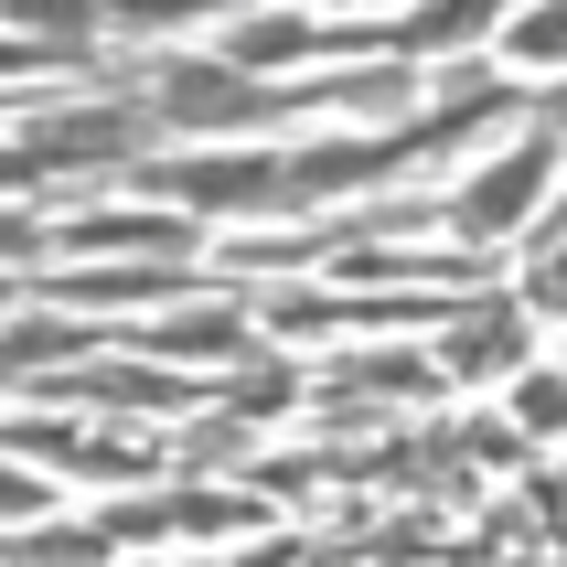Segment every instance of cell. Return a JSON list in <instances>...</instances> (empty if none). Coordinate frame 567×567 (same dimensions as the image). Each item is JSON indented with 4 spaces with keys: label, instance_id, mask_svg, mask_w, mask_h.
I'll return each mask as SVG.
<instances>
[{
    "label": "cell",
    "instance_id": "obj_1",
    "mask_svg": "<svg viewBox=\"0 0 567 567\" xmlns=\"http://www.w3.org/2000/svg\"><path fill=\"white\" fill-rule=\"evenodd\" d=\"M557 161H567V151H557V118H525L504 151H493L472 183L440 204V225L461 236V247H493L504 225H525V215H536V193H546V172H557Z\"/></svg>",
    "mask_w": 567,
    "mask_h": 567
},
{
    "label": "cell",
    "instance_id": "obj_2",
    "mask_svg": "<svg viewBox=\"0 0 567 567\" xmlns=\"http://www.w3.org/2000/svg\"><path fill=\"white\" fill-rule=\"evenodd\" d=\"M151 128H172V118H161V96H128V107H75V118H32L22 140H11V172H22V183H54L64 161H128Z\"/></svg>",
    "mask_w": 567,
    "mask_h": 567
},
{
    "label": "cell",
    "instance_id": "obj_3",
    "mask_svg": "<svg viewBox=\"0 0 567 567\" xmlns=\"http://www.w3.org/2000/svg\"><path fill=\"white\" fill-rule=\"evenodd\" d=\"M268 525V493H215V482H183V493H128V504L96 514L107 546H151V536H257Z\"/></svg>",
    "mask_w": 567,
    "mask_h": 567
},
{
    "label": "cell",
    "instance_id": "obj_4",
    "mask_svg": "<svg viewBox=\"0 0 567 567\" xmlns=\"http://www.w3.org/2000/svg\"><path fill=\"white\" fill-rule=\"evenodd\" d=\"M128 183L161 204H193V215H289L279 161H140Z\"/></svg>",
    "mask_w": 567,
    "mask_h": 567
},
{
    "label": "cell",
    "instance_id": "obj_5",
    "mask_svg": "<svg viewBox=\"0 0 567 567\" xmlns=\"http://www.w3.org/2000/svg\"><path fill=\"white\" fill-rule=\"evenodd\" d=\"M128 353H161V364H257V332H247V311L236 300H204V311H161V321H140V332H118Z\"/></svg>",
    "mask_w": 567,
    "mask_h": 567
},
{
    "label": "cell",
    "instance_id": "obj_6",
    "mask_svg": "<svg viewBox=\"0 0 567 567\" xmlns=\"http://www.w3.org/2000/svg\"><path fill=\"white\" fill-rule=\"evenodd\" d=\"M193 289H215L193 257H128V268H75L64 300L75 311H151V300H193Z\"/></svg>",
    "mask_w": 567,
    "mask_h": 567
},
{
    "label": "cell",
    "instance_id": "obj_7",
    "mask_svg": "<svg viewBox=\"0 0 567 567\" xmlns=\"http://www.w3.org/2000/svg\"><path fill=\"white\" fill-rule=\"evenodd\" d=\"M11 450L64 461L75 482H140V472H151V450H140V440H96V429H75V417H11Z\"/></svg>",
    "mask_w": 567,
    "mask_h": 567
},
{
    "label": "cell",
    "instance_id": "obj_8",
    "mask_svg": "<svg viewBox=\"0 0 567 567\" xmlns=\"http://www.w3.org/2000/svg\"><path fill=\"white\" fill-rule=\"evenodd\" d=\"M396 151H408V140H364V128H353V140H321V151L279 161V193L289 204H332V193H353V183H385Z\"/></svg>",
    "mask_w": 567,
    "mask_h": 567
},
{
    "label": "cell",
    "instance_id": "obj_9",
    "mask_svg": "<svg viewBox=\"0 0 567 567\" xmlns=\"http://www.w3.org/2000/svg\"><path fill=\"white\" fill-rule=\"evenodd\" d=\"M525 300L514 311H472V321H450V343H440V364H450V385H504V375H525Z\"/></svg>",
    "mask_w": 567,
    "mask_h": 567
},
{
    "label": "cell",
    "instance_id": "obj_10",
    "mask_svg": "<svg viewBox=\"0 0 567 567\" xmlns=\"http://www.w3.org/2000/svg\"><path fill=\"white\" fill-rule=\"evenodd\" d=\"M450 364H417V353H332L321 364V396H440Z\"/></svg>",
    "mask_w": 567,
    "mask_h": 567
},
{
    "label": "cell",
    "instance_id": "obj_11",
    "mask_svg": "<svg viewBox=\"0 0 567 567\" xmlns=\"http://www.w3.org/2000/svg\"><path fill=\"white\" fill-rule=\"evenodd\" d=\"M54 396H96V408H193V385L151 375V364H64Z\"/></svg>",
    "mask_w": 567,
    "mask_h": 567
},
{
    "label": "cell",
    "instance_id": "obj_12",
    "mask_svg": "<svg viewBox=\"0 0 567 567\" xmlns=\"http://www.w3.org/2000/svg\"><path fill=\"white\" fill-rule=\"evenodd\" d=\"M514 11L504 0H417L408 22H396V43H417V54H461V43H482V32H504Z\"/></svg>",
    "mask_w": 567,
    "mask_h": 567
},
{
    "label": "cell",
    "instance_id": "obj_13",
    "mask_svg": "<svg viewBox=\"0 0 567 567\" xmlns=\"http://www.w3.org/2000/svg\"><path fill=\"white\" fill-rule=\"evenodd\" d=\"M86 343H107V332H75L54 311H11V375H64Z\"/></svg>",
    "mask_w": 567,
    "mask_h": 567
},
{
    "label": "cell",
    "instance_id": "obj_14",
    "mask_svg": "<svg viewBox=\"0 0 567 567\" xmlns=\"http://www.w3.org/2000/svg\"><path fill=\"white\" fill-rule=\"evenodd\" d=\"M172 461H183V472H236V461H257V417L247 408H215L204 429L172 440Z\"/></svg>",
    "mask_w": 567,
    "mask_h": 567
},
{
    "label": "cell",
    "instance_id": "obj_15",
    "mask_svg": "<svg viewBox=\"0 0 567 567\" xmlns=\"http://www.w3.org/2000/svg\"><path fill=\"white\" fill-rule=\"evenodd\" d=\"M183 22H236V0H107V32H128V43L183 32Z\"/></svg>",
    "mask_w": 567,
    "mask_h": 567
},
{
    "label": "cell",
    "instance_id": "obj_16",
    "mask_svg": "<svg viewBox=\"0 0 567 567\" xmlns=\"http://www.w3.org/2000/svg\"><path fill=\"white\" fill-rule=\"evenodd\" d=\"M75 247H128V257H183V225H172V215H96V225H75Z\"/></svg>",
    "mask_w": 567,
    "mask_h": 567
},
{
    "label": "cell",
    "instance_id": "obj_17",
    "mask_svg": "<svg viewBox=\"0 0 567 567\" xmlns=\"http://www.w3.org/2000/svg\"><path fill=\"white\" fill-rule=\"evenodd\" d=\"M504 54H514V64H567V0L514 11V22H504Z\"/></svg>",
    "mask_w": 567,
    "mask_h": 567
},
{
    "label": "cell",
    "instance_id": "obj_18",
    "mask_svg": "<svg viewBox=\"0 0 567 567\" xmlns=\"http://www.w3.org/2000/svg\"><path fill=\"white\" fill-rule=\"evenodd\" d=\"M514 429H525V440H557L567 429V375H536V364H525V375H514Z\"/></svg>",
    "mask_w": 567,
    "mask_h": 567
},
{
    "label": "cell",
    "instance_id": "obj_19",
    "mask_svg": "<svg viewBox=\"0 0 567 567\" xmlns=\"http://www.w3.org/2000/svg\"><path fill=\"white\" fill-rule=\"evenodd\" d=\"M461 450H472V472H514V461H525V429H514V417H472V429H461Z\"/></svg>",
    "mask_w": 567,
    "mask_h": 567
},
{
    "label": "cell",
    "instance_id": "obj_20",
    "mask_svg": "<svg viewBox=\"0 0 567 567\" xmlns=\"http://www.w3.org/2000/svg\"><path fill=\"white\" fill-rule=\"evenodd\" d=\"M54 514V482H22V461H11V525H43Z\"/></svg>",
    "mask_w": 567,
    "mask_h": 567
},
{
    "label": "cell",
    "instance_id": "obj_21",
    "mask_svg": "<svg viewBox=\"0 0 567 567\" xmlns=\"http://www.w3.org/2000/svg\"><path fill=\"white\" fill-rule=\"evenodd\" d=\"M536 118H567V86H546V96H536Z\"/></svg>",
    "mask_w": 567,
    "mask_h": 567
},
{
    "label": "cell",
    "instance_id": "obj_22",
    "mask_svg": "<svg viewBox=\"0 0 567 567\" xmlns=\"http://www.w3.org/2000/svg\"><path fill=\"white\" fill-rule=\"evenodd\" d=\"M546 236H567V215H557V225H546Z\"/></svg>",
    "mask_w": 567,
    "mask_h": 567
}]
</instances>
